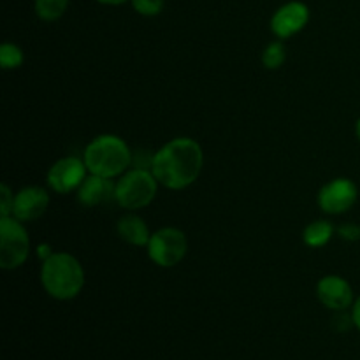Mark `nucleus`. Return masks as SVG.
Listing matches in <instances>:
<instances>
[{"mask_svg": "<svg viewBox=\"0 0 360 360\" xmlns=\"http://www.w3.org/2000/svg\"><path fill=\"white\" fill-rule=\"evenodd\" d=\"M316 297L320 304L326 306L330 311H348L355 302V294L352 285L338 274H327L320 278L316 283Z\"/></svg>", "mask_w": 360, "mask_h": 360, "instance_id": "9d476101", "label": "nucleus"}, {"mask_svg": "<svg viewBox=\"0 0 360 360\" xmlns=\"http://www.w3.org/2000/svg\"><path fill=\"white\" fill-rule=\"evenodd\" d=\"M23 49L14 42H4L0 46V65L4 70H16L23 65Z\"/></svg>", "mask_w": 360, "mask_h": 360, "instance_id": "f3484780", "label": "nucleus"}, {"mask_svg": "<svg viewBox=\"0 0 360 360\" xmlns=\"http://www.w3.org/2000/svg\"><path fill=\"white\" fill-rule=\"evenodd\" d=\"M359 188L350 178H336L319 190L316 202L327 214H345L357 204Z\"/></svg>", "mask_w": 360, "mask_h": 360, "instance_id": "0eeeda50", "label": "nucleus"}, {"mask_svg": "<svg viewBox=\"0 0 360 360\" xmlns=\"http://www.w3.org/2000/svg\"><path fill=\"white\" fill-rule=\"evenodd\" d=\"M355 136H357L359 143H360V118L355 122Z\"/></svg>", "mask_w": 360, "mask_h": 360, "instance_id": "393cba45", "label": "nucleus"}, {"mask_svg": "<svg viewBox=\"0 0 360 360\" xmlns=\"http://www.w3.org/2000/svg\"><path fill=\"white\" fill-rule=\"evenodd\" d=\"M41 285L49 297L70 301L84 287V269L79 260L67 252H55L41 266Z\"/></svg>", "mask_w": 360, "mask_h": 360, "instance_id": "7ed1b4c3", "label": "nucleus"}, {"mask_svg": "<svg viewBox=\"0 0 360 360\" xmlns=\"http://www.w3.org/2000/svg\"><path fill=\"white\" fill-rule=\"evenodd\" d=\"M53 253H55V252H53L51 246H49V245H39L37 246V255H39V259H42V262H44L46 259H49Z\"/></svg>", "mask_w": 360, "mask_h": 360, "instance_id": "5701e85b", "label": "nucleus"}, {"mask_svg": "<svg viewBox=\"0 0 360 360\" xmlns=\"http://www.w3.org/2000/svg\"><path fill=\"white\" fill-rule=\"evenodd\" d=\"M49 207V193L42 186H23L18 190L14 195L13 214L11 217L18 218L20 221H34L41 218Z\"/></svg>", "mask_w": 360, "mask_h": 360, "instance_id": "9b49d317", "label": "nucleus"}, {"mask_svg": "<svg viewBox=\"0 0 360 360\" xmlns=\"http://www.w3.org/2000/svg\"><path fill=\"white\" fill-rule=\"evenodd\" d=\"M352 319H354V327L360 333V295L355 299L354 306H352Z\"/></svg>", "mask_w": 360, "mask_h": 360, "instance_id": "4be33fe9", "label": "nucleus"}, {"mask_svg": "<svg viewBox=\"0 0 360 360\" xmlns=\"http://www.w3.org/2000/svg\"><path fill=\"white\" fill-rule=\"evenodd\" d=\"M14 195L16 193H13V190L6 183L0 185V217H11L13 214Z\"/></svg>", "mask_w": 360, "mask_h": 360, "instance_id": "6ab92c4d", "label": "nucleus"}, {"mask_svg": "<svg viewBox=\"0 0 360 360\" xmlns=\"http://www.w3.org/2000/svg\"><path fill=\"white\" fill-rule=\"evenodd\" d=\"M334 234H336V227L329 220H315L313 224L306 225L302 232V241L308 248H323L329 245Z\"/></svg>", "mask_w": 360, "mask_h": 360, "instance_id": "4468645a", "label": "nucleus"}, {"mask_svg": "<svg viewBox=\"0 0 360 360\" xmlns=\"http://www.w3.org/2000/svg\"><path fill=\"white\" fill-rule=\"evenodd\" d=\"M338 238L343 239L347 243H357L360 241V225L359 224H341L336 229Z\"/></svg>", "mask_w": 360, "mask_h": 360, "instance_id": "aec40b11", "label": "nucleus"}, {"mask_svg": "<svg viewBox=\"0 0 360 360\" xmlns=\"http://www.w3.org/2000/svg\"><path fill=\"white\" fill-rule=\"evenodd\" d=\"M95 2L102 4V6H123V4L130 2V0H95Z\"/></svg>", "mask_w": 360, "mask_h": 360, "instance_id": "b1692460", "label": "nucleus"}, {"mask_svg": "<svg viewBox=\"0 0 360 360\" xmlns=\"http://www.w3.org/2000/svg\"><path fill=\"white\" fill-rule=\"evenodd\" d=\"M260 60H262V65L266 67V69L269 70L280 69V67L285 63V60H287V49H285L283 41L278 39V41L269 42V44L264 48Z\"/></svg>", "mask_w": 360, "mask_h": 360, "instance_id": "dca6fc26", "label": "nucleus"}, {"mask_svg": "<svg viewBox=\"0 0 360 360\" xmlns=\"http://www.w3.org/2000/svg\"><path fill=\"white\" fill-rule=\"evenodd\" d=\"M204 167L202 146L192 137H174L155 151L151 172L160 186L185 190L199 179Z\"/></svg>", "mask_w": 360, "mask_h": 360, "instance_id": "f257e3e1", "label": "nucleus"}, {"mask_svg": "<svg viewBox=\"0 0 360 360\" xmlns=\"http://www.w3.org/2000/svg\"><path fill=\"white\" fill-rule=\"evenodd\" d=\"M155 153H151L150 150H136L132 151V167L137 169H150L153 165Z\"/></svg>", "mask_w": 360, "mask_h": 360, "instance_id": "412c9836", "label": "nucleus"}, {"mask_svg": "<svg viewBox=\"0 0 360 360\" xmlns=\"http://www.w3.org/2000/svg\"><path fill=\"white\" fill-rule=\"evenodd\" d=\"M83 160L90 174L116 179L132 167V150L116 134H101L86 144Z\"/></svg>", "mask_w": 360, "mask_h": 360, "instance_id": "f03ea898", "label": "nucleus"}, {"mask_svg": "<svg viewBox=\"0 0 360 360\" xmlns=\"http://www.w3.org/2000/svg\"><path fill=\"white\" fill-rule=\"evenodd\" d=\"M116 234L123 243L136 246V248H143V246L146 248L151 238L146 221L137 217L136 211H130V213L120 217L118 224H116Z\"/></svg>", "mask_w": 360, "mask_h": 360, "instance_id": "ddd939ff", "label": "nucleus"}, {"mask_svg": "<svg viewBox=\"0 0 360 360\" xmlns=\"http://www.w3.org/2000/svg\"><path fill=\"white\" fill-rule=\"evenodd\" d=\"M70 0H34L35 16L46 23L58 21L69 9Z\"/></svg>", "mask_w": 360, "mask_h": 360, "instance_id": "2eb2a0df", "label": "nucleus"}, {"mask_svg": "<svg viewBox=\"0 0 360 360\" xmlns=\"http://www.w3.org/2000/svg\"><path fill=\"white\" fill-rule=\"evenodd\" d=\"M148 257L158 267H174L181 262L188 252V239L183 231L176 227H162L151 232L146 246Z\"/></svg>", "mask_w": 360, "mask_h": 360, "instance_id": "423d86ee", "label": "nucleus"}, {"mask_svg": "<svg viewBox=\"0 0 360 360\" xmlns=\"http://www.w3.org/2000/svg\"><path fill=\"white\" fill-rule=\"evenodd\" d=\"M160 183L150 169L130 167L116 179L115 202L127 211H139L155 200Z\"/></svg>", "mask_w": 360, "mask_h": 360, "instance_id": "20e7f679", "label": "nucleus"}, {"mask_svg": "<svg viewBox=\"0 0 360 360\" xmlns=\"http://www.w3.org/2000/svg\"><path fill=\"white\" fill-rule=\"evenodd\" d=\"M309 16H311V13L304 2L290 0V2L278 7L271 16V32L280 41L290 39L304 30L306 25L309 23Z\"/></svg>", "mask_w": 360, "mask_h": 360, "instance_id": "1a4fd4ad", "label": "nucleus"}, {"mask_svg": "<svg viewBox=\"0 0 360 360\" xmlns=\"http://www.w3.org/2000/svg\"><path fill=\"white\" fill-rule=\"evenodd\" d=\"M90 174L83 158L63 157L56 160L46 174V183L53 192L65 195V193L77 192L84 178Z\"/></svg>", "mask_w": 360, "mask_h": 360, "instance_id": "6e6552de", "label": "nucleus"}, {"mask_svg": "<svg viewBox=\"0 0 360 360\" xmlns=\"http://www.w3.org/2000/svg\"><path fill=\"white\" fill-rule=\"evenodd\" d=\"M130 4L137 14L146 18L158 16L165 7V0H130Z\"/></svg>", "mask_w": 360, "mask_h": 360, "instance_id": "a211bd4d", "label": "nucleus"}, {"mask_svg": "<svg viewBox=\"0 0 360 360\" xmlns=\"http://www.w3.org/2000/svg\"><path fill=\"white\" fill-rule=\"evenodd\" d=\"M76 193L81 206H104V204L116 199V181L97 174H88Z\"/></svg>", "mask_w": 360, "mask_h": 360, "instance_id": "f8f14e48", "label": "nucleus"}, {"mask_svg": "<svg viewBox=\"0 0 360 360\" xmlns=\"http://www.w3.org/2000/svg\"><path fill=\"white\" fill-rule=\"evenodd\" d=\"M30 257V236L23 221L14 217H0V267L14 271Z\"/></svg>", "mask_w": 360, "mask_h": 360, "instance_id": "39448f33", "label": "nucleus"}]
</instances>
